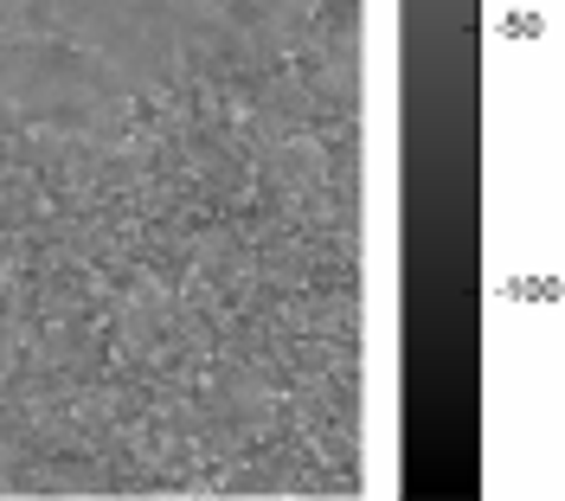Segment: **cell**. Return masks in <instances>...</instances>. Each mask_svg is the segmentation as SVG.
I'll return each instance as SVG.
<instances>
[{
	"instance_id": "6da1fadb",
	"label": "cell",
	"mask_w": 565,
	"mask_h": 501,
	"mask_svg": "<svg viewBox=\"0 0 565 501\" xmlns=\"http://www.w3.org/2000/svg\"><path fill=\"white\" fill-rule=\"evenodd\" d=\"M33 39L90 52L129 90L168 84L180 65V0H33Z\"/></svg>"
},
{
	"instance_id": "7a4b0ae2",
	"label": "cell",
	"mask_w": 565,
	"mask_h": 501,
	"mask_svg": "<svg viewBox=\"0 0 565 501\" xmlns=\"http://www.w3.org/2000/svg\"><path fill=\"white\" fill-rule=\"evenodd\" d=\"M129 84L97 65L90 52L58 39H0V104L26 116H84V109L122 97Z\"/></svg>"
}]
</instances>
